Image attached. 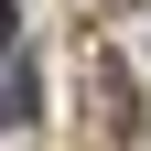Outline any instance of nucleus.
I'll list each match as a JSON object with an SVG mask.
<instances>
[{"mask_svg":"<svg viewBox=\"0 0 151 151\" xmlns=\"http://www.w3.org/2000/svg\"><path fill=\"white\" fill-rule=\"evenodd\" d=\"M32 119H43V86H32L22 43H0V129H32Z\"/></svg>","mask_w":151,"mask_h":151,"instance_id":"obj_1","label":"nucleus"}]
</instances>
